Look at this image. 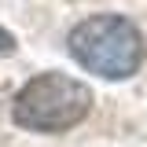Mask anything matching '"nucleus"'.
I'll use <instances>...</instances> for the list:
<instances>
[{
  "instance_id": "obj_2",
  "label": "nucleus",
  "mask_w": 147,
  "mask_h": 147,
  "mask_svg": "<svg viewBox=\"0 0 147 147\" xmlns=\"http://www.w3.org/2000/svg\"><path fill=\"white\" fill-rule=\"evenodd\" d=\"M92 110V88L63 70L33 74L11 103V121L26 132H70Z\"/></svg>"
},
{
  "instance_id": "obj_3",
  "label": "nucleus",
  "mask_w": 147,
  "mask_h": 147,
  "mask_svg": "<svg viewBox=\"0 0 147 147\" xmlns=\"http://www.w3.org/2000/svg\"><path fill=\"white\" fill-rule=\"evenodd\" d=\"M15 48H18V40H15L11 33H7L4 26H0V59H7V55H15Z\"/></svg>"
},
{
  "instance_id": "obj_1",
  "label": "nucleus",
  "mask_w": 147,
  "mask_h": 147,
  "mask_svg": "<svg viewBox=\"0 0 147 147\" xmlns=\"http://www.w3.org/2000/svg\"><path fill=\"white\" fill-rule=\"evenodd\" d=\"M66 44H70V55L77 59V66L96 74V77H103V81L132 77L144 66V55H147L140 26L132 18L110 15V11L81 18L70 30Z\"/></svg>"
}]
</instances>
